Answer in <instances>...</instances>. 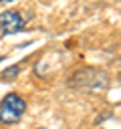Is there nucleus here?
Here are the masks:
<instances>
[{
  "label": "nucleus",
  "mask_w": 121,
  "mask_h": 129,
  "mask_svg": "<svg viewBox=\"0 0 121 129\" xmlns=\"http://www.w3.org/2000/svg\"><path fill=\"white\" fill-rule=\"evenodd\" d=\"M0 2H12V0H0Z\"/></svg>",
  "instance_id": "4"
},
{
  "label": "nucleus",
  "mask_w": 121,
  "mask_h": 129,
  "mask_svg": "<svg viewBox=\"0 0 121 129\" xmlns=\"http://www.w3.org/2000/svg\"><path fill=\"white\" fill-rule=\"evenodd\" d=\"M18 73H20V67L18 64H12V67H8V69L2 71V79L4 81H12V79H16Z\"/></svg>",
  "instance_id": "3"
},
{
  "label": "nucleus",
  "mask_w": 121,
  "mask_h": 129,
  "mask_svg": "<svg viewBox=\"0 0 121 129\" xmlns=\"http://www.w3.org/2000/svg\"><path fill=\"white\" fill-rule=\"evenodd\" d=\"M0 28L4 34H14L24 28V16L18 10H4L0 14Z\"/></svg>",
  "instance_id": "2"
},
{
  "label": "nucleus",
  "mask_w": 121,
  "mask_h": 129,
  "mask_svg": "<svg viewBox=\"0 0 121 129\" xmlns=\"http://www.w3.org/2000/svg\"><path fill=\"white\" fill-rule=\"evenodd\" d=\"M24 111H26V101L20 95L10 93V95H6L0 101V123L10 125V123L20 121V117L24 115Z\"/></svg>",
  "instance_id": "1"
},
{
  "label": "nucleus",
  "mask_w": 121,
  "mask_h": 129,
  "mask_svg": "<svg viewBox=\"0 0 121 129\" xmlns=\"http://www.w3.org/2000/svg\"><path fill=\"white\" fill-rule=\"evenodd\" d=\"M38 129H42V127H38Z\"/></svg>",
  "instance_id": "5"
}]
</instances>
